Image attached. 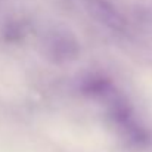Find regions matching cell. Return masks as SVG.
<instances>
[{"instance_id": "2", "label": "cell", "mask_w": 152, "mask_h": 152, "mask_svg": "<svg viewBox=\"0 0 152 152\" xmlns=\"http://www.w3.org/2000/svg\"><path fill=\"white\" fill-rule=\"evenodd\" d=\"M43 58L53 65H69L81 55V42L77 34L64 24L48 25L39 39Z\"/></svg>"}, {"instance_id": "1", "label": "cell", "mask_w": 152, "mask_h": 152, "mask_svg": "<svg viewBox=\"0 0 152 152\" xmlns=\"http://www.w3.org/2000/svg\"><path fill=\"white\" fill-rule=\"evenodd\" d=\"M106 124L121 145L132 151H145L152 146V129L137 114L130 99L115 89L101 102Z\"/></svg>"}, {"instance_id": "5", "label": "cell", "mask_w": 152, "mask_h": 152, "mask_svg": "<svg viewBox=\"0 0 152 152\" xmlns=\"http://www.w3.org/2000/svg\"><path fill=\"white\" fill-rule=\"evenodd\" d=\"M130 21L133 33L142 34L146 39L152 40V1H137L130 12Z\"/></svg>"}, {"instance_id": "4", "label": "cell", "mask_w": 152, "mask_h": 152, "mask_svg": "<svg viewBox=\"0 0 152 152\" xmlns=\"http://www.w3.org/2000/svg\"><path fill=\"white\" fill-rule=\"evenodd\" d=\"M75 87L81 96L96 101L99 103L112 90L117 89V86L112 83V80L109 77H106L102 72H96V71H89V72L78 75Z\"/></svg>"}, {"instance_id": "3", "label": "cell", "mask_w": 152, "mask_h": 152, "mask_svg": "<svg viewBox=\"0 0 152 152\" xmlns=\"http://www.w3.org/2000/svg\"><path fill=\"white\" fill-rule=\"evenodd\" d=\"M83 4L90 19L106 34L115 39H130L134 34L130 15L114 0H83Z\"/></svg>"}]
</instances>
